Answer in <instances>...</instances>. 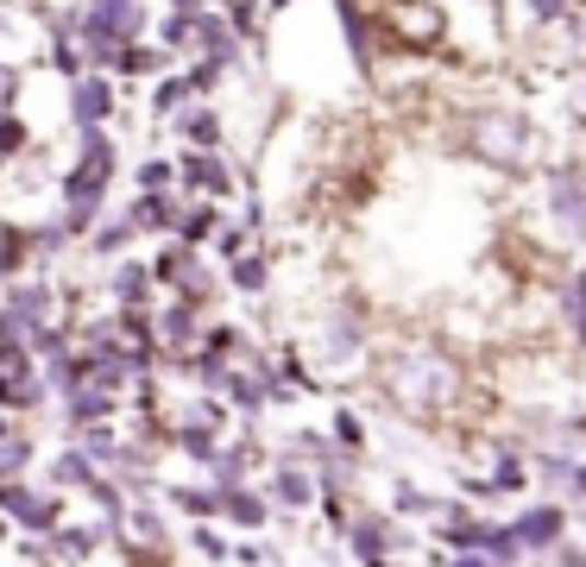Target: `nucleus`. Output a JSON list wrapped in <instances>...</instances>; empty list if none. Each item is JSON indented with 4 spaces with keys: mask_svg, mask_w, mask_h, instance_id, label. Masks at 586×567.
<instances>
[{
    "mask_svg": "<svg viewBox=\"0 0 586 567\" xmlns=\"http://www.w3.org/2000/svg\"><path fill=\"white\" fill-rule=\"evenodd\" d=\"M366 391L379 397V410H391V423L416 436H448V429L473 436L498 423L492 379L448 335H429V328H391L372 354Z\"/></svg>",
    "mask_w": 586,
    "mask_h": 567,
    "instance_id": "f257e3e1",
    "label": "nucleus"
},
{
    "mask_svg": "<svg viewBox=\"0 0 586 567\" xmlns=\"http://www.w3.org/2000/svg\"><path fill=\"white\" fill-rule=\"evenodd\" d=\"M467 164H480V171H492V177H542L555 158H549V139H542V127L530 120V107L517 102H492V95H480V102L455 107V139H448Z\"/></svg>",
    "mask_w": 586,
    "mask_h": 567,
    "instance_id": "f03ea898",
    "label": "nucleus"
},
{
    "mask_svg": "<svg viewBox=\"0 0 586 567\" xmlns=\"http://www.w3.org/2000/svg\"><path fill=\"white\" fill-rule=\"evenodd\" d=\"M379 340H384V328H379V315H372V303H366L359 290H334L329 303L309 315L303 360L315 366V379H322V385L347 391V385H366Z\"/></svg>",
    "mask_w": 586,
    "mask_h": 567,
    "instance_id": "7ed1b4c3",
    "label": "nucleus"
},
{
    "mask_svg": "<svg viewBox=\"0 0 586 567\" xmlns=\"http://www.w3.org/2000/svg\"><path fill=\"white\" fill-rule=\"evenodd\" d=\"M114 548L127 567H171L177 555V517L158 491H127V505L114 517Z\"/></svg>",
    "mask_w": 586,
    "mask_h": 567,
    "instance_id": "20e7f679",
    "label": "nucleus"
},
{
    "mask_svg": "<svg viewBox=\"0 0 586 567\" xmlns=\"http://www.w3.org/2000/svg\"><path fill=\"white\" fill-rule=\"evenodd\" d=\"M384 57H435L448 45V7L441 0H372Z\"/></svg>",
    "mask_w": 586,
    "mask_h": 567,
    "instance_id": "39448f33",
    "label": "nucleus"
},
{
    "mask_svg": "<svg viewBox=\"0 0 586 567\" xmlns=\"http://www.w3.org/2000/svg\"><path fill=\"white\" fill-rule=\"evenodd\" d=\"M542 228L555 233L561 253H586V164L581 158H555L542 171Z\"/></svg>",
    "mask_w": 586,
    "mask_h": 567,
    "instance_id": "423d86ee",
    "label": "nucleus"
},
{
    "mask_svg": "<svg viewBox=\"0 0 586 567\" xmlns=\"http://www.w3.org/2000/svg\"><path fill=\"white\" fill-rule=\"evenodd\" d=\"M505 523L517 530V542L530 548V562L555 555L561 542L574 536V511H567V498H542V491H536V498H530L517 517H505Z\"/></svg>",
    "mask_w": 586,
    "mask_h": 567,
    "instance_id": "0eeeda50",
    "label": "nucleus"
},
{
    "mask_svg": "<svg viewBox=\"0 0 586 567\" xmlns=\"http://www.w3.org/2000/svg\"><path fill=\"white\" fill-rule=\"evenodd\" d=\"M341 548L354 555L359 567H372V562H391V555H404L410 536H404V523L391 511H372V505H354V523H347V536H341Z\"/></svg>",
    "mask_w": 586,
    "mask_h": 567,
    "instance_id": "6e6552de",
    "label": "nucleus"
},
{
    "mask_svg": "<svg viewBox=\"0 0 586 567\" xmlns=\"http://www.w3.org/2000/svg\"><path fill=\"white\" fill-rule=\"evenodd\" d=\"M177 189L228 208L233 196H240V171H233L228 152H177Z\"/></svg>",
    "mask_w": 586,
    "mask_h": 567,
    "instance_id": "1a4fd4ad",
    "label": "nucleus"
},
{
    "mask_svg": "<svg viewBox=\"0 0 586 567\" xmlns=\"http://www.w3.org/2000/svg\"><path fill=\"white\" fill-rule=\"evenodd\" d=\"M492 530H498V517H485L473 498H460V505H441L429 523V536L441 555H473V548H485L492 542Z\"/></svg>",
    "mask_w": 586,
    "mask_h": 567,
    "instance_id": "9d476101",
    "label": "nucleus"
},
{
    "mask_svg": "<svg viewBox=\"0 0 586 567\" xmlns=\"http://www.w3.org/2000/svg\"><path fill=\"white\" fill-rule=\"evenodd\" d=\"M158 360H196L208 340V310H196V303H158Z\"/></svg>",
    "mask_w": 586,
    "mask_h": 567,
    "instance_id": "9b49d317",
    "label": "nucleus"
},
{
    "mask_svg": "<svg viewBox=\"0 0 586 567\" xmlns=\"http://www.w3.org/2000/svg\"><path fill=\"white\" fill-rule=\"evenodd\" d=\"M265 498H272V511H284V517H309L315 505H322L315 466H303V461H290V454H278V461H272V473H265Z\"/></svg>",
    "mask_w": 586,
    "mask_h": 567,
    "instance_id": "f8f14e48",
    "label": "nucleus"
},
{
    "mask_svg": "<svg viewBox=\"0 0 586 567\" xmlns=\"http://www.w3.org/2000/svg\"><path fill=\"white\" fill-rule=\"evenodd\" d=\"M549 310H555L561 340L586 354V265H561V278L549 284Z\"/></svg>",
    "mask_w": 586,
    "mask_h": 567,
    "instance_id": "ddd939ff",
    "label": "nucleus"
},
{
    "mask_svg": "<svg viewBox=\"0 0 586 567\" xmlns=\"http://www.w3.org/2000/svg\"><path fill=\"white\" fill-rule=\"evenodd\" d=\"M120 114V77L107 70H82L70 82V127H107Z\"/></svg>",
    "mask_w": 586,
    "mask_h": 567,
    "instance_id": "4468645a",
    "label": "nucleus"
},
{
    "mask_svg": "<svg viewBox=\"0 0 586 567\" xmlns=\"http://www.w3.org/2000/svg\"><path fill=\"white\" fill-rule=\"evenodd\" d=\"M334 26H341V38H347V57L372 77V70H379V57H384V38H379L372 7H366V0H334Z\"/></svg>",
    "mask_w": 586,
    "mask_h": 567,
    "instance_id": "2eb2a0df",
    "label": "nucleus"
},
{
    "mask_svg": "<svg viewBox=\"0 0 586 567\" xmlns=\"http://www.w3.org/2000/svg\"><path fill=\"white\" fill-rule=\"evenodd\" d=\"M107 297H114V310H152L158 297V278H152V258H114L107 265Z\"/></svg>",
    "mask_w": 586,
    "mask_h": 567,
    "instance_id": "dca6fc26",
    "label": "nucleus"
},
{
    "mask_svg": "<svg viewBox=\"0 0 586 567\" xmlns=\"http://www.w3.org/2000/svg\"><path fill=\"white\" fill-rule=\"evenodd\" d=\"M95 479H102V461H95L89 448H77V441H64L51 461H45V486L64 491V498H70V491H89Z\"/></svg>",
    "mask_w": 586,
    "mask_h": 567,
    "instance_id": "f3484780",
    "label": "nucleus"
},
{
    "mask_svg": "<svg viewBox=\"0 0 586 567\" xmlns=\"http://www.w3.org/2000/svg\"><path fill=\"white\" fill-rule=\"evenodd\" d=\"M265 523H272V498H265V486L221 491V530H228V536H258Z\"/></svg>",
    "mask_w": 586,
    "mask_h": 567,
    "instance_id": "a211bd4d",
    "label": "nucleus"
},
{
    "mask_svg": "<svg viewBox=\"0 0 586 567\" xmlns=\"http://www.w3.org/2000/svg\"><path fill=\"white\" fill-rule=\"evenodd\" d=\"M171 127H177L183 152H221V146H228V114H221L215 102H196V107H183V114L171 120Z\"/></svg>",
    "mask_w": 586,
    "mask_h": 567,
    "instance_id": "6ab92c4d",
    "label": "nucleus"
},
{
    "mask_svg": "<svg viewBox=\"0 0 586 567\" xmlns=\"http://www.w3.org/2000/svg\"><path fill=\"white\" fill-rule=\"evenodd\" d=\"M171 297H177V303H196V310H215V303L228 297V271H221V258L196 253L189 265H183V278H177Z\"/></svg>",
    "mask_w": 586,
    "mask_h": 567,
    "instance_id": "aec40b11",
    "label": "nucleus"
},
{
    "mask_svg": "<svg viewBox=\"0 0 586 567\" xmlns=\"http://www.w3.org/2000/svg\"><path fill=\"white\" fill-rule=\"evenodd\" d=\"M57 416H64V429L70 436H82V429H102V423H120V397L102 385H82L77 397H64L57 404Z\"/></svg>",
    "mask_w": 586,
    "mask_h": 567,
    "instance_id": "412c9836",
    "label": "nucleus"
},
{
    "mask_svg": "<svg viewBox=\"0 0 586 567\" xmlns=\"http://www.w3.org/2000/svg\"><path fill=\"white\" fill-rule=\"evenodd\" d=\"M133 221H139V233H158V240H177V221L183 208H189V196L183 189H158V196H133Z\"/></svg>",
    "mask_w": 586,
    "mask_h": 567,
    "instance_id": "4be33fe9",
    "label": "nucleus"
},
{
    "mask_svg": "<svg viewBox=\"0 0 586 567\" xmlns=\"http://www.w3.org/2000/svg\"><path fill=\"white\" fill-rule=\"evenodd\" d=\"M158 498H164V505H171V517H183V530H189V523H221V491L208 486H171V479H164V486H158Z\"/></svg>",
    "mask_w": 586,
    "mask_h": 567,
    "instance_id": "5701e85b",
    "label": "nucleus"
},
{
    "mask_svg": "<svg viewBox=\"0 0 586 567\" xmlns=\"http://www.w3.org/2000/svg\"><path fill=\"white\" fill-rule=\"evenodd\" d=\"M133 240H146V233H139V221H133V208H120V215H102V228L82 240V253L102 258V265H114V258L133 253Z\"/></svg>",
    "mask_w": 586,
    "mask_h": 567,
    "instance_id": "b1692460",
    "label": "nucleus"
},
{
    "mask_svg": "<svg viewBox=\"0 0 586 567\" xmlns=\"http://www.w3.org/2000/svg\"><path fill=\"white\" fill-rule=\"evenodd\" d=\"M171 63H177V57L164 51L158 38H139V45H127V51L114 57V77L120 82H158V77H171Z\"/></svg>",
    "mask_w": 586,
    "mask_h": 567,
    "instance_id": "393cba45",
    "label": "nucleus"
},
{
    "mask_svg": "<svg viewBox=\"0 0 586 567\" xmlns=\"http://www.w3.org/2000/svg\"><path fill=\"white\" fill-rule=\"evenodd\" d=\"M221 221H228V208H221V202L189 196V208H183V221H177V240H183V246H196V253H208V246H215V233H221Z\"/></svg>",
    "mask_w": 586,
    "mask_h": 567,
    "instance_id": "a878e982",
    "label": "nucleus"
},
{
    "mask_svg": "<svg viewBox=\"0 0 586 567\" xmlns=\"http://www.w3.org/2000/svg\"><path fill=\"white\" fill-rule=\"evenodd\" d=\"M32 466H38V436H32V423H20L0 441V479H32Z\"/></svg>",
    "mask_w": 586,
    "mask_h": 567,
    "instance_id": "bb28decb",
    "label": "nucleus"
},
{
    "mask_svg": "<svg viewBox=\"0 0 586 567\" xmlns=\"http://www.w3.org/2000/svg\"><path fill=\"white\" fill-rule=\"evenodd\" d=\"M221 271H228L233 297H265V290H272V258H265V253L233 258V265H221Z\"/></svg>",
    "mask_w": 586,
    "mask_h": 567,
    "instance_id": "cd10ccee",
    "label": "nucleus"
},
{
    "mask_svg": "<svg viewBox=\"0 0 586 567\" xmlns=\"http://www.w3.org/2000/svg\"><path fill=\"white\" fill-rule=\"evenodd\" d=\"M183 107H196V89H189V77L183 70H171V77H158V89H152V120H177Z\"/></svg>",
    "mask_w": 586,
    "mask_h": 567,
    "instance_id": "c85d7f7f",
    "label": "nucleus"
},
{
    "mask_svg": "<svg viewBox=\"0 0 586 567\" xmlns=\"http://www.w3.org/2000/svg\"><path fill=\"white\" fill-rule=\"evenodd\" d=\"M196 20H203V13H171V7H164V13H158V45H164V51L171 57H196Z\"/></svg>",
    "mask_w": 586,
    "mask_h": 567,
    "instance_id": "c756f323",
    "label": "nucleus"
},
{
    "mask_svg": "<svg viewBox=\"0 0 586 567\" xmlns=\"http://www.w3.org/2000/svg\"><path fill=\"white\" fill-rule=\"evenodd\" d=\"M158 189H177V158H164V152L133 164V196H158Z\"/></svg>",
    "mask_w": 586,
    "mask_h": 567,
    "instance_id": "7c9ffc66",
    "label": "nucleus"
},
{
    "mask_svg": "<svg viewBox=\"0 0 586 567\" xmlns=\"http://www.w3.org/2000/svg\"><path fill=\"white\" fill-rule=\"evenodd\" d=\"M32 146H38V132H32V120L20 114V107H7V114H0V164L26 158Z\"/></svg>",
    "mask_w": 586,
    "mask_h": 567,
    "instance_id": "2f4dec72",
    "label": "nucleus"
},
{
    "mask_svg": "<svg viewBox=\"0 0 586 567\" xmlns=\"http://www.w3.org/2000/svg\"><path fill=\"white\" fill-rule=\"evenodd\" d=\"M183 542L203 555V562H215V567H233V536H221V523H189L183 530Z\"/></svg>",
    "mask_w": 586,
    "mask_h": 567,
    "instance_id": "473e14b6",
    "label": "nucleus"
},
{
    "mask_svg": "<svg viewBox=\"0 0 586 567\" xmlns=\"http://www.w3.org/2000/svg\"><path fill=\"white\" fill-rule=\"evenodd\" d=\"M581 13V0H524V26L530 32H561Z\"/></svg>",
    "mask_w": 586,
    "mask_h": 567,
    "instance_id": "72a5a7b5",
    "label": "nucleus"
},
{
    "mask_svg": "<svg viewBox=\"0 0 586 567\" xmlns=\"http://www.w3.org/2000/svg\"><path fill=\"white\" fill-rule=\"evenodd\" d=\"M196 258V246H183V240H164L152 253V278H158V290H177V278H183V265Z\"/></svg>",
    "mask_w": 586,
    "mask_h": 567,
    "instance_id": "f704fd0d",
    "label": "nucleus"
},
{
    "mask_svg": "<svg viewBox=\"0 0 586 567\" xmlns=\"http://www.w3.org/2000/svg\"><path fill=\"white\" fill-rule=\"evenodd\" d=\"M329 441H334V448H347V454H366V441H372V436H366L359 410H334L329 416Z\"/></svg>",
    "mask_w": 586,
    "mask_h": 567,
    "instance_id": "c9c22d12",
    "label": "nucleus"
},
{
    "mask_svg": "<svg viewBox=\"0 0 586 567\" xmlns=\"http://www.w3.org/2000/svg\"><path fill=\"white\" fill-rule=\"evenodd\" d=\"M221 13H228V26L240 32V45H258V13H265V0H221Z\"/></svg>",
    "mask_w": 586,
    "mask_h": 567,
    "instance_id": "e433bc0d",
    "label": "nucleus"
},
{
    "mask_svg": "<svg viewBox=\"0 0 586 567\" xmlns=\"http://www.w3.org/2000/svg\"><path fill=\"white\" fill-rule=\"evenodd\" d=\"M13 536H20V530H13V517H0V548H7Z\"/></svg>",
    "mask_w": 586,
    "mask_h": 567,
    "instance_id": "4c0bfd02",
    "label": "nucleus"
},
{
    "mask_svg": "<svg viewBox=\"0 0 586 567\" xmlns=\"http://www.w3.org/2000/svg\"><path fill=\"white\" fill-rule=\"evenodd\" d=\"M13 429H20V416H7V410H0V441L13 436Z\"/></svg>",
    "mask_w": 586,
    "mask_h": 567,
    "instance_id": "58836bf2",
    "label": "nucleus"
},
{
    "mask_svg": "<svg viewBox=\"0 0 586 567\" xmlns=\"http://www.w3.org/2000/svg\"><path fill=\"white\" fill-rule=\"evenodd\" d=\"M290 7H297V0H265V13H290Z\"/></svg>",
    "mask_w": 586,
    "mask_h": 567,
    "instance_id": "ea45409f",
    "label": "nucleus"
},
{
    "mask_svg": "<svg viewBox=\"0 0 586 567\" xmlns=\"http://www.w3.org/2000/svg\"><path fill=\"white\" fill-rule=\"evenodd\" d=\"M372 567H416V562H404V555H391V562H372Z\"/></svg>",
    "mask_w": 586,
    "mask_h": 567,
    "instance_id": "a19ab883",
    "label": "nucleus"
},
{
    "mask_svg": "<svg viewBox=\"0 0 586 567\" xmlns=\"http://www.w3.org/2000/svg\"><path fill=\"white\" fill-rule=\"evenodd\" d=\"M581 107H586V77H581Z\"/></svg>",
    "mask_w": 586,
    "mask_h": 567,
    "instance_id": "79ce46f5",
    "label": "nucleus"
},
{
    "mask_svg": "<svg viewBox=\"0 0 586 567\" xmlns=\"http://www.w3.org/2000/svg\"><path fill=\"white\" fill-rule=\"evenodd\" d=\"M146 7H152V0H146Z\"/></svg>",
    "mask_w": 586,
    "mask_h": 567,
    "instance_id": "37998d69",
    "label": "nucleus"
}]
</instances>
